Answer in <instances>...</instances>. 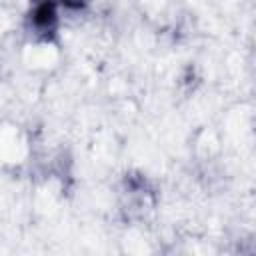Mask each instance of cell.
Wrapping results in <instances>:
<instances>
[{
  "instance_id": "obj_1",
  "label": "cell",
  "mask_w": 256,
  "mask_h": 256,
  "mask_svg": "<svg viewBox=\"0 0 256 256\" xmlns=\"http://www.w3.org/2000/svg\"><path fill=\"white\" fill-rule=\"evenodd\" d=\"M54 20H56V8L50 0H40L36 6H34V12H32V22L38 30H48L54 26Z\"/></svg>"
}]
</instances>
